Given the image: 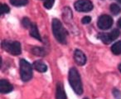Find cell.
Instances as JSON below:
<instances>
[{
	"mask_svg": "<svg viewBox=\"0 0 121 99\" xmlns=\"http://www.w3.org/2000/svg\"><path fill=\"white\" fill-rule=\"evenodd\" d=\"M69 82L71 87L74 90V92L78 95H81L83 93V87L81 82V76L78 72L77 69L72 67L70 69L69 72Z\"/></svg>",
	"mask_w": 121,
	"mask_h": 99,
	"instance_id": "cell-1",
	"label": "cell"
},
{
	"mask_svg": "<svg viewBox=\"0 0 121 99\" xmlns=\"http://www.w3.org/2000/svg\"><path fill=\"white\" fill-rule=\"evenodd\" d=\"M52 32L56 38V40L60 43L66 42V32L63 28L62 24L58 19H55L52 21Z\"/></svg>",
	"mask_w": 121,
	"mask_h": 99,
	"instance_id": "cell-2",
	"label": "cell"
},
{
	"mask_svg": "<svg viewBox=\"0 0 121 99\" xmlns=\"http://www.w3.org/2000/svg\"><path fill=\"white\" fill-rule=\"evenodd\" d=\"M2 47L6 52H9L10 54L14 56H17L21 54L22 48H21V44L19 42L17 41H9L4 40L2 42Z\"/></svg>",
	"mask_w": 121,
	"mask_h": 99,
	"instance_id": "cell-3",
	"label": "cell"
},
{
	"mask_svg": "<svg viewBox=\"0 0 121 99\" xmlns=\"http://www.w3.org/2000/svg\"><path fill=\"white\" fill-rule=\"evenodd\" d=\"M20 76L23 82H28L32 77V65L24 59L20 60Z\"/></svg>",
	"mask_w": 121,
	"mask_h": 99,
	"instance_id": "cell-4",
	"label": "cell"
},
{
	"mask_svg": "<svg viewBox=\"0 0 121 99\" xmlns=\"http://www.w3.org/2000/svg\"><path fill=\"white\" fill-rule=\"evenodd\" d=\"M75 9L78 12H90L93 9V4L90 0H78L75 3Z\"/></svg>",
	"mask_w": 121,
	"mask_h": 99,
	"instance_id": "cell-5",
	"label": "cell"
},
{
	"mask_svg": "<svg viewBox=\"0 0 121 99\" xmlns=\"http://www.w3.org/2000/svg\"><path fill=\"white\" fill-rule=\"evenodd\" d=\"M113 19L109 15H101L98 19V27L102 30H107L110 28V27L113 25Z\"/></svg>",
	"mask_w": 121,
	"mask_h": 99,
	"instance_id": "cell-6",
	"label": "cell"
},
{
	"mask_svg": "<svg viewBox=\"0 0 121 99\" xmlns=\"http://www.w3.org/2000/svg\"><path fill=\"white\" fill-rule=\"evenodd\" d=\"M74 59H75V62H76V63H77L78 65H80V66L85 65V64H86V55H85L84 52H83L82 51L79 50V49H77V50L75 51V52H74Z\"/></svg>",
	"mask_w": 121,
	"mask_h": 99,
	"instance_id": "cell-7",
	"label": "cell"
},
{
	"mask_svg": "<svg viewBox=\"0 0 121 99\" xmlns=\"http://www.w3.org/2000/svg\"><path fill=\"white\" fill-rule=\"evenodd\" d=\"M13 87V85L7 80L2 79L0 81V91L2 93H9V92H12Z\"/></svg>",
	"mask_w": 121,
	"mask_h": 99,
	"instance_id": "cell-8",
	"label": "cell"
},
{
	"mask_svg": "<svg viewBox=\"0 0 121 99\" xmlns=\"http://www.w3.org/2000/svg\"><path fill=\"white\" fill-rule=\"evenodd\" d=\"M56 99H67L66 95V92L64 90V87L61 82L57 83L56 86Z\"/></svg>",
	"mask_w": 121,
	"mask_h": 99,
	"instance_id": "cell-9",
	"label": "cell"
},
{
	"mask_svg": "<svg viewBox=\"0 0 121 99\" xmlns=\"http://www.w3.org/2000/svg\"><path fill=\"white\" fill-rule=\"evenodd\" d=\"M33 67L37 71V72H45L47 70V66L46 65L44 62H41V61H36L33 62Z\"/></svg>",
	"mask_w": 121,
	"mask_h": 99,
	"instance_id": "cell-10",
	"label": "cell"
},
{
	"mask_svg": "<svg viewBox=\"0 0 121 99\" xmlns=\"http://www.w3.org/2000/svg\"><path fill=\"white\" fill-rule=\"evenodd\" d=\"M29 29H30V35L32 36V37L35 38L36 39H37V40H39V41H42L41 36L38 32V29H37V27L35 24H32V25H31Z\"/></svg>",
	"mask_w": 121,
	"mask_h": 99,
	"instance_id": "cell-11",
	"label": "cell"
},
{
	"mask_svg": "<svg viewBox=\"0 0 121 99\" xmlns=\"http://www.w3.org/2000/svg\"><path fill=\"white\" fill-rule=\"evenodd\" d=\"M111 51L115 55H119L121 53V42L119 41V42H115L114 44H113V46L111 47Z\"/></svg>",
	"mask_w": 121,
	"mask_h": 99,
	"instance_id": "cell-12",
	"label": "cell"
},
{
	"mask_svg": "<svg viewBox=\"0 0 121 99\" xmlns=\"http://www.w3.org/2000/svg\"><path fill=\"white\" fill-rule=\"evenodd\" d=\"M98 38H99L105 44H109L112 42V41L110 40V38H109V33H99V35H98Z\"/></svg>",
	"mask_w": 121,
	"mask_h": 99,
	"instance_id": "cell-13",
	"label": "cell"
},
{
	"mask_svg": "<svg viewBox=\"0 0 121 99\" xmlns=\"http://www.w3.org/2000/svg\"><path fill=\"white\" fill-rule=\"evenodd\" d=\"M10 3L13 6L20 7V6L26 5L28 3V0H10Z\"/></svg>",
	"mask_w": 121,
	"mask_h": 99,
	"instance_id": "cell-14",
	"label": "cell"
},
{
	"mask_svg": "<svg viewBox=\"0 0 121 99\" xmlns=\"http://www.w3.org/2000/svg\"><path fill=\"white\" fill-rule=\"evenodd\" d=\"M110 11L114 15H117V14H119L121 12V8L118 4H112L110 5Z\"/></svg>",
	"mask_w": 121,
	"mask_h": 99,
	"instance_id": "cell-15",
	"label": "cell"
},
{
	"mask_svg": "<svg viewBox=\"0 0 121 99\" xmlns=\"http://www.w3.org/2000/svg\"><path fill=\"white\" fill-rule=\"evenodd\" d=\"M119 31L118 30L117 28L113 29V30L111 31V32L109 33V38H110V40H111V41L115 40V39L117 38L118 37H119Z\"/></svg>",
	"mask_w": 121,
	"mask_h": 99,
	"instance_id": "cell-16",
	"label": "cell"
},
{
	"mask_svg": "<svg viewBox=\"0 0 121 99\" xmlns=\"http://www.w3.org/2000/svg\"><path fill=\"white\" fill-rule=\"evenodd\" d=\"M32 52L33 54L37 56H44L45 55V51L42 48V47H35L32 48Z\"/></svg>",
	"mask_w": 121,
	"mask_h": 99,
	"instance_id": "cell-17",
	"label": "cell"
},
{
	"mask_svg": "<svg viewBox=\"0 0 121 99\" xmlns=\"http://www.w3.org/2000/svg\"><path fill=\"white\" fill-rule=\"evenodd\" d=\"M10 11V9H9V7L7 5V4H1V7H0V13H1V14H8V13Z\"/></svg>",
	"mask_w": 121,
	"mask_h": 99,
	"instance_id": "cell-18",
	"label": "cell"
},
{
	"mask_svg": "<svg viewBox=\"0 0 121 99\" xmlns=\"http://www.w3.org/2000/svg\"><path fill=\"white\" fill-rule=\"evenodd\" d=\"M22 24L25 28H30L31 25H32V23H31V21L29 20V19L24 18V19L22 20Z\"/></svg>",
	"mask_w": 121,
	"mask_h": 99,
	"instance_id": "cell-19",
	"label": "cell"
},
{
	"mask_svg": "<svg viewBox=\"0 0 121 99\" xmlns=\"http://www.w3.org/2000/svg\"><path fill=\"white\" fill-rule=\"evenodd\" d=\"M42 1H44V7L47 9H52L54 4V0H42Z\"/></svg>",
	"mask_w": 121,
	"mask_h": 99,
	"instance_id": "cell-20",
	"label": "cell"
},
{
	"mask_svg": "<svg viewBox=\"0 0 121 99\" xmlns=\"http://www.w3.org/2000/svg\"><path fill=\"white\" fill-rule=\"evenodd\" d=\"M113 95L116 99H121V92L117 89H114L113 90Z\"/></svg>",
	"mask_w": 121,
	"mask_h": 99,
	"instance_id": "cell-21",
	"label": "cell"
},
{
	"mask_svg": "<svg viewBox=\"0 0 121 99\" xmlns=\"http://www.w3.org/2000/svg\"><path fill=\"white\" fill-rule=\"evenodd\" d=\"M91 18L89 17V16H86V17H84L82 19L81 22H82L83 24H88L91 23Z\"/></svg>",
	"mask_w": 121,
	"mask_h": 99,
	"instance_id": "cell-22",
	"label": "cell"
},
{
	"mask_svg": "<svg viewBox=\"0 0 121 99\" xmlns=\"http://www.w3.org/2000/svg\"><path fill=\"white\" fill-rule=\"evenodd\" d=\"M117 24H118V26H119V28H121V19H119V21H118Z\"/></svg>",
	"mask_w": 121,
	"mask_h": 99,
	"instance_id": "cell-23",
	"label": "cell"
},
{
	"mask_svg": "<svg viewBox=\"0 0 121 99\" xmlns=\"http://www.w3.org/2000/svg\"><path fill=\"white\" fill-rule=\"evenodd\" d=\"M119 71H120V72H121V64L119 66Z\"/></svg>",
	"mask_w": 121,
	"mask_h": 99,
	"instance_id": "cell-24",
	"label": "cell"
},
{
	"mask_svg": "<svg viewBox=\"0 0 121 99\" xmlns=\"http://www.w3.org/2000/svg\"><path fill=\"white\" fill-rule=\"evenodd\" d=\"M117 1H118V2H119V3L121 4V0H117Z\"/></svg>",
	"mask_w": 121,
	"mask_h": 99,
	"instance_id": "cell-25",
	"label": "cell"
},
{
	"mask_svg": "<svg viewBox=\"0 0 121 99\" xmlns=\"http://www.w3.org/2000/svg\"><path fill=\"white\" fill-rule=\"evenodd\" d=\"M84 99H88V98H84Z\"/></svg>",
	"mask_w": 121,
	"mask_h": 99,
	"instance_id": "cell-26",
	"label": "cell"
}]
</instances>
